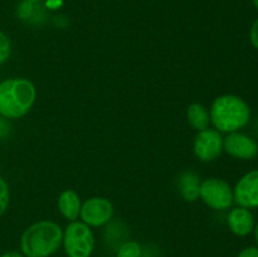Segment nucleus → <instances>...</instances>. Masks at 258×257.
<instances>
[{"instance_id": "1", "label": "nucleus", "mask_w": 258, "mask_h": 257, "mask_svg": "<svg viewBox=\"0 0 258 257\" xmlns=\"http://www.w3.org/2000/svg\"><path fill=\"white\" fill-rule=\"evenodd\" d=\"M63 231L55 222L33 223L20 237V252L24 257H50L62 247Z\"/></svg>"}, {"instance_id": "2", "label": "nucleus", "mask_w": 258, "mask_h": 257, "mask_svg": "<svg viewBox=\"0 0 258 257\" xmlns=\"http://www.w3.org/2000/svg\"><path fill=\"white\" fill-rule=\"evenodd\" d=\"M35 87L25 78H9L0 83V116L20 118L27 115L35 102Z\"/></svg>"}, {"instance_id": "3", "label": "nucleus", "mask_w": 258, "mask_h": 257, "mask_svg": "<svg viewBox=\"0 0 258 257\" xmlns=\"http://www.w3.org/2000/svg\"><path fill=\"white\" fill-rule=\"evenodd\" d=\"M211 122L219 133H236L249 122L251 110L246 101L236 95H222L209 110Z\"/></svg>"}, {"instance_id": "4", "label": "nucleus", "mask_w": 258, "mask_h": 257, "mask_svg": "<svg viewBox=\"0 0 258 257\" xmlns=\"http://www.w3.org/2000/svg\"><path fill=\"white\" fill-rule=\"evenodd\" d=\"M95 246L92 229L83 222H71L63 231L62 247L67 257H91Z\"/></svg>"}, {"instance_id": "5", "label": "nucleus", "mask_w": 258, "mask_h": 257, "mask_svg": "<svg viewBox=\"0 0 258 257\" xmlns=\"http://www.w3.org/2000/svg\"><path fill=\"white\" fill-rule=\"evenodd\" d=\"M199 197L202 201L216 211H224L233 204V189L227 181L218 178H209L201 183Z\"/></svg>"}, {"instance_id": "6", "label": "nucleus", "mask_w": 258, "mask_h": 257, "mask_svg": "<svg viewBox=\"0 0 258 257\" xmlns=\"http://www.w3.org/2000/svg\"><path fill=\"white\" fill-rule=\"evenodd\" d=\"M113 216V206L108 199L93 197L87 199L81 207L80 217L88 227H101L111 222Z\"/></svg>"}, {"instance_id": "7", "label": "nucleus", "mask_w": 258, "mask_h": 257, "mask_svg": "<svg viewBox=\"0 0 258 257\" xmlns=\"http://www.w3.org/2000/svg\"><path fill=\"white\" fill-rule=\"evenodd\" d=\"M223 151V138L214 128L199 131L194 140V154L202 161H213L219 158Z\"/></svg>"}, {"instance_id": "8", "label": "nucleus", "mask_w": 258, "mask_h": 257, "mask_svg": "<svg viewBox=\"0 0 258 257\" xmlns=\"http://www.w3.org/2000/svg\"><path fill=\"white\" fill-rule=\"evenodd\" d=\"M234 202L247 209L258 208V170L244 174L233 189Z\"/></svg>"}, {"instance_id": "9", "label": "nucleus", "mask_w": 258, "mask_h": 257, "mask_svg": "<svg viewBox=\"0 0 258 257\" xmlns=\"http://www.w3.org/2000/svg\"><path fill=\"white\" fill-rule=\"evenodd\" d=\"M223 150L236 159L251 160L257 156L258 144L251 136L236 131L223 139Z\"/></svg>"}, {"instance_id": "10", "label": "nucleus", "mask_w": 258, "mask_h": 257, "mask_svg": "<svg viewBox=\"0 0 258 257\" xmlns=\"http://www.w3.org/2000/svg\"><path fill=\"white\" fill-rule=\"evenodd\" d=\"M227 223L232 233L238 237H246L251 234L256 226L253 213L243 207L232 209L227 217Z\"/></svg>"}, {"instance_id": "11", "label": "nucleus", "mask_w": 258, "mask_h": 257, "mask_svg": "<svg viewBox=\"0 0 258 257\" xmlns=\"http://www.w3.org/2000/svg\"><path fill=\"white\" fill-rule=\"evenodd\" d=\"M81 199L80 196L72 189L62 191L58 197V209L60 214L68 221L73 222L78 218L81 212Z\"/></svg>"}, {"instance_id": "12", "label": "nucleus", "mask_w": 258, "mask_h": 257, "mask_svg": "<svg viewBox=\"0 0 258 257\" xmlns=\"http://www.w3.org/2000/svg\"><path fill=\"white\" fill-rule=\"evenodd\" d=\"M201 178L194 171H184L178 179V188L180 196L186 202H196L199 198L201 191Z\"/></svg>"}, {"instance_id": "13", "label": "nucleus", "mask_w": 258, "mask_h": 257, "mask_svg": "<svg viewBox=\"0 0 258 257\" xmlns=\"http://www.w3.org/2000/svg\"><path fill=\"white\" fill-rule=\"evenodd\" d=\"M186 118H188L189 125L198 131L206 130L211 123L209 111L201 103H191L189 106L186 110Z\"/></svg>"}, {"instance_id": "14", "label": "nucleus", "mask_w": 258, "mask_h": 257, "mask_svg": "<svg viewBox=\"0 0 258 257\" xmlns=\"http://www.w3.org/2000/svg\"><path fill=\"white\" fill-rule=\"evenodd\" d=\"M105 241L112 249H117L125 241H127V228L122 223L108 222L105 231Z\"/></svg>"}, {"instance_id": "15", "label": "nucleus", "mask_w": 258, "mask_h": 257, "mask_svg": "<svg viewBox=\"0 0 258 257\" xmlns=\"http://www.w3.org/2000/svg\"><path fill=\"white\" fill-rule=\"evenodd\" d=\"M17 15L22 20H33L37 17L43 15V7L40 3H34L32 0H22L17 7Z\"/></svg>"}, {"instance_id": "16", "label": "nucleus", "mask_w": 258, "mask_h": 257, "mask_svg": "<svg viewBox=\"0 0 258 257\" xmlns=\"http://www.w3.org/2000/svg\"><path fill=\"white\" fill-rule=\"evenodd\" d=\"M115 257H143V246L139 242L127 239L116 249Z\"/></svg>"}, {"instance_id": "17", "label": "nucleus", "mask_w": 258, "mask_h": 257, "mask_svg": "<svg viewBox=\"0 0 258 257\" xmlns=\"http://www.w3.org/2000/svg\"><path fill=\"white\" fill-rule=\"evenodd\" d=\"M12 53V42L5 33L0 32V65L7 62Z\"/></svg>"}, {"instance_id": "18", "label": "nucleus", "mask_w": 258, "mask_h": 257, "mask_svg": "<svg viewBox=\"0 0 258 257\" xmlns=\"http://www.w3.org/2000/svg\"><path fill=\"white\" fill-rule=\"evenodd\" d=\"M9 186H8L7 181L0 176V216H3L7 212L8 207H9Z\"/></svg>"}, {"instance_id": "19", "label": "nucleus", "mask_w": 258, "mask_h": 257, "mask_svg": "<svg viewBox=\"0 0 258 257\" xmlns=\"http://www.w3.org/2000/svg\"><path fill=\"white\" fill-rule=\"evenodd\" d=\"M249 42L258 50V18L252 24L251 30H249Z\"/></svg>"}, {"instance_id": "20", "label": "nucleus", "mask_w": 258, "mask_h": 257, "mask_svg": "<svg viewBox=\"0 0 258 257\" xmlns=\"http://www.w3.org/2000/svg\"><path fill=\"white\" fill-rule=\"evenodd\" d=\"M237 257H258V247L249 246L242 249Z\"/></svg>"}, {"instance_id": "21", "label": "nucleus", "mask_w": 258, "mask_h": 257, "mask_svg": "<svg viewBox=\"0 0 258 257\" xmlns=\"http://www.w3.org/2000/svg\"><path fill=\"white\" fill-rule=\"evenodd\" d=\"M63 0H45V8L49 10H55L62 7Z\"/></svg>"}, {"instance_id": "22", "label": "nucleus", "mask_w": 258, "mask_h": 257, "mask_svg": "<svg viewBox=\"0 0 258 257\" xmlns=\"http://www.w3.org/2000/svg\"><path fill=\"white\" fill-rule=\"evenodd\" d=\"M8 130H9V125L7 122V118L0 117V140L7 135Z\"/></svg>"}, {"instance_id": "23", "label": "nucleus", "mask_w": 258, "mask_h": 257, "mask_svg": "<svg viewBox=\"0 0 258 257\" xmlns=\"http://www.w3.org/2000/svg\"><path fill=\"white\" fill-rule=\"evenodd\" d=\"M0 257H24V254L20 251H8L0 254Z\"/></svg>"}, {"instance_id": "24", "label": "nucleus", "mask_w": 258, "mask_h": 257, "mask_svg": "<svg viewBox=\"0 0 258 257\" xmlns=\"http://www.w3.org/2000/svg\"><path fill=\"white\" fill-rule=\"evenodd\" d=\"M254 238H256V242H257V247H258V222H257V224L256 226H254Z\"/></svg>"}, {"instance_id": "25", "label": "nucleus", "mask_w": 258, "mask_h": 257, "mask_svg": "<svg viewBox=\"0 0 258 257\" xmlns=\"http://www.w3.org/2000/svg\"><path fill=\"white\" fill-rule=\"evenodd\" d=\"M252 3H253L254 8H256V9L258 10V0H252Z\"/></svg>"}, {"instance_id": "26", "label": "nucleus", "mask_w": 258, "mask_h": 257, "mask_svg": "<svg viewBox=\"0 0 258 257\" xmlns=\"http://www.w3.org/2000/svg\"><path fill=\"white\" fill-rule=\"evenodd\" d=\"M32 2H34V3H42V2H45V0H32Z\"/></svg>"}]
</instances>
